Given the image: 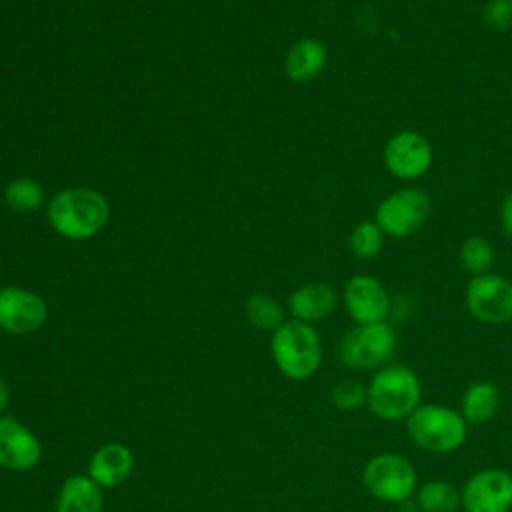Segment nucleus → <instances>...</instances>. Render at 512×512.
I'll return each mask as SVG.
<instances>
[{
	"label": "nucleus",
	"mask_w": 512,
	"mask_h": 512,
	"mask_svg": "<svg viewBox=\"0 0 512 512\" xmlns=\"http://www.w3.org/2000/svg\"><path fill=\"white\" fill-rule=\"evenodd\" d=\"M482 18L488 28L496 32H504L512 24V0H488Z\"/></svg>",
	"instance_id": "393cba45"
},
{
	"label": "nucleus",
	"mask_w": 512,
	"mask_h": 512,
	"mask_svg": "<svg viewBox=\"0 0 512 512\" xmlns=\"http://www.w3.org/2000/svg\"><path fill=\"white\" fill-rule=\"evenodd\" d=\"M500 226H502V232L508 238H512V190L504 194L500 202Z\"/></svg>",
	"instance_id": "a878e982"
},
{
	"label": "nucleus",
	"mask_w": 512,
	"mask_h": 512,
	"mask_svg": "<svg viewBox=\"0 0 512 512\" xmlns=\"http://www.w3.org/2000/svg\"><path fill=\"white\" fill-rule=\"evenodd\" d=\"M432 214L430 196L416 186L398 188L382 198L374 210V222L390 238L416 234Z\"/></svg>",
	"instance_id": "0eeeda50"
},
{
	"label": "nucleus",
	"mask_w": 512,
	"mask_h": 512,
	"mask_svg": "<svg viewBox=\"0 0 512 512\" xmlns=\"http://www.w3.org/2000/svg\"><path fill=\"white\" fill-rule=\"evenodd\" d=\"M330 402L344 412L366 406V386L360 380L344 378L330 388Z\"/></svg>",
	"instance_id": "b1692460"
},
{
	"label": "nucleus",
	"mask_w": 512,
	"mask_h": 512,
	"mask_svg": "<svg viewBox=\"0 0 512 512\" xmlns=\"http://www.w3.org/2000/svg\"><path fill=\"white\" fill-rule=\"evenodd\" d=\"M404 424L410 442L432 454L456 452L468 438V422L460 410L444 404H420Z\"/></svg>",
	"instance_id": "20e7f679"
},
{
	"label": "nucleus",
	"mask_w": 512,
	"mask_h": 512,
	"mask_svg": "<svg viewBox=\"0 0 512 512\" xmlns=\"http://www.w3.org/2000/svg\"><path fill=\"white\" fill-rule=\"evenodd\" d=\"M464 512H512V474L504 468L474 472L460 490Z\"/></svg>",
	"instance_id": "9d476101"
},
{
	"label": "nucleus",
	"mask_w": 512,
	"mask_h": 512,
	"mask_svg": "<svg viewBox=\"0 0 512 512\" xmlns=\"http://www.w3.org/2000/svg\"><path fill=\"white\" fill-rule=\"evenodd\" d=\"M384 240L386 234L382 232V228L374 220H364L352 228L348 246L356 258L372 260L382 252Z\"/></svg>",
	"instance_id": "5701e85b"
},
{
	"label": "nucleus",
	"mask_w": 512,
	"mask_h": 512,
	"mask_svg": "<svg viewBox=\"0 0 512 512\" xmlns=\"http://www.w3.org/2000/svg\"><path fill=\"white\" fill-rule=\"evenodd\" d=\"M464 302L472 318L482 324L502 326L512 322V282L494 272L472 276Z\"/></svg>",
	"instance_id": "6e6552de"
},
{
	"label": "nucleus",
	"mask_w": 512,
	"mask_h": 512,
	"mask_svg": "<svg viewBox=\"0 0 512 512\" xmlns=\"http://www.w3.org/2000/svg\"><path fill=\"white\" fill-rule=\"evenodd\" d=\"M40 438L18 418L0 416V468L8 472L34 470L42 460Z\"/></svg>",
	"instance_id": "ddd939ff"
},
{
	"label": "nucleus",
	"mask_w": 512,
	"mask_h": 512,
	"mask_svg": "<svg viewBox=\"0 0 512 512\" xmlns=\"http://www.w3.org/2000/svg\"><path fill=\"white\" fill-rule=\"evenodd\" d=\"M104 488L88 474L66 476L54 498V512H102Z\"/></svg>",
	"instance_id": "dca6fc26"
},
{
	"label": "nucleus",
	"mask_w": 512,
	"mask_h": 512,
	"mask_svg": "<svg viewBox=\"0 0 512 512\" xmlns=\"http://www.w3.org/2000/svg\"><path fill=\"white\" fill-rule=\"evenodd\" d=\"M414 502L418 512H456L460 504V490L442 478H432L418 484Z\"/></svg>",
	"instance_id": "6ab92c4d"
},
{
	"label": "nucleus",
	"mask_w": 512,
	"mask_h": 512,
	"mask_svg": "<svg viewBox=\"0 0 512 512\" xmlns=\"http://www.w3.org/2000/svg\"><path fill=\"white\" fill-rule=\"evenodd\" d=\"M396 342V330L386 320L354 324L340 340L338 358L350 370H378L394 356Z\"/></svg>",
	"instance_id": "423d86ee"
},
{
	"label": "nucleus",
	"mask_w": 512,
	"mask_h": 512,
	"mask_svg": "<svg viewBox=\"0 0 512 512\" xmlns=\"http://www.w3.org/2000/svg\"><path fill=\"white\" fill-rule=\"evenodd\" d=\"M382 160L394 178L410 182L422 178L430 170L434 150L430 140L418 130H400L388 138Z\"/></svg>",
	"instance_id": "1a4fd4ad"
},
{
	"label": "nucleus",
	"mask_w": 512,
	"mask_h": 512,
	"mask_svg": "<svg viewBox=\"0 0 512 512\" xmlns=\"http://www.w3.org/2000/svg\"><path fill=\"white\" fill-rule=\"evenodd\" d=\"M134 470V452L122 442H106L88 458L86 474L104 490L124 484Z\"/></svg>",
	"instance_id": "4468645a"
},
{
	"label": "nucleus",
	"mask_w": 512,
	"mask_h": 512,
	"mask_svg": "<svg viewBox=\"0 0 512 512\" xmlns=\"http://www.w3.org/2000/svg\"><path fill=\"white\" fill-rule=\"evenodd\" d=\"M458 260L466 272H470L472 276H478V274L490 272V268L494 266V260H496V252H494V246L490 244V240L474 234V236H468L460 244Z\"/></svg>",
	"instance_id": "4be33fe9"
},
{
	"label": "nucleus",
	"mask_w": 512,
	"mask_h": 512,
	"mask_svg": "<svg viewBox=\"0 0 512 512\" xmlns=\"http://www.w3.org/2000/svg\"><path fill=\"white\" fill-rule=\"evenodd\" d=\"M500 408V390L490 380H476L460 396V414L468 424L490 422Z\"/></svg>",
	"instance_id": "a211bd4d"
},
{
	"label": "nucleus",
	"mask_w": 512,
	"mask_h": 512,
	"mask_svg": "<svg viewBox=\"0 0 512 512\" xmlns=\"http://www.w3.org/2000/svg\"><path fill=\"white\" fill-rule=\"evenodd\" d=\"M8 404H10V384H8V380L0 374V416L6 414Z\"/></svg>",
	"instance_id": "bb28decb"
},
{
	"label": "nucleus",
	"mask_w": 512,
	"mask_h": 512,
	"mask_svg": "<svg viewBox=\"0 0 512 512\" xmlns=\"http://www.w3.org/2000/svg\"><path fill=\"white\" fill-rule=\"evenodd\" d=\"M328 62V50L318 38L296 40L284 58V72L292 82H310L318 78Z\"/></svg>",
	"instance_id": "f3484780"
},
{
	"label": "nucleus",
	"mask_w": 512,
	"mask_h": 512,
	"mask_svg": "<svg viewBox=\"0 0 512 512\" xmlns=\"http://www.w3.org/2000/svg\"><path fill=\"white\" fill-rule=\"evenodd\" d=\"M338 306L336 290L326 282H308L298 286L288 298V312L292 320L306 324L328 318Z\"/></svg>",
	"instance_id": "2eb2a0df"
},
{
	"label": "nucleus",
	"mask_w": 512,
	"mask_h": 512,
	"mask_svg": "<svg viewBox=\"0 0 512 512\" xmlns=\"http://www.w3.org/2000/svg\"><path fill=\"white\" fill-rule=\"evenodd\" d=\"M42 200H44L42 186L38 184V180L30 178V176L14 178L4 188V202H6V206L12 208L14 212H20V214L38 210Z\"/></svg>",
	"instance_id": "412c9836"
},
{
	"label": "nucleus",
	"mask_w": 512,
	"mask_h": 512,
	"mask_svg": "<svg viewBox=\"0 0 512 512\" xmlns=\"http://www.w3.org/2000/svg\"><path fill=\"white\" fill-rule=\"evenodd\" d=\"M364 490L378 502L402 504L412 500L418 488L414 464L398 452H380L366 460L360 474Z\"/></svg>",
	"instance_id": "39448f33"
},
{
	"label": "nucleus",
	"mask_w": 512,
	"mask_h": 512,
	"mask_svg": "<svg viewBox=\"0 0 512 512\" xmlns=\"http://www.w3.org/2000/svg\"><path fill=\"white\" fill-rule=\"evenodd\" d=\"M270 354L282 376L304 382L312 378L322 364V338L314 324L284 320L270 336Z\"/></svg>",
	"instance_id": "7ed1b4c3"
},
{
	"label": "nucleus",
	"mask_w": 512,
	"mask_h": 512,
	"mask_svg": "<svg viewBox=\"0 0 512 512\" xmlns=\"http://www.w3.org/2000/svg\"><path fill=\"white\" fill-rule=\"evenodd\" d=\"M422 404V384L408 364H392L374 370L366 386L368 410L384 422H404Z\"/></svg>",
	"instance_id": "f03ea898"
},
{
	"label": "nucleus",
	"mask_w": 512,
	"mask_h": 512,
	"mask_svg": "<svg viewBox=\"0 0 512 512\" xmlns=\"http://www.w3.org/2000/svg\"><path fill=\"white\" fill-rule=\"evenodd\" d=\"M46 216L58 236L66 240H88L106 226L110 206L98 190L72 186L50 198Z\"/></svg>",
	"instance_id": "f257e3e1"
},
{
	"label": "nucleus",
	"mask_w": 512,
	"mask_h": 512,
	"mask_svg": "<svg viewBox=\"0 0 512 512\" xmlns=\"http://www.w3.org/2000/svg\"><path fill=\"white\" fill-rule=\"evenodd\" d=\"M342 302L354 324L384 322L392 308L386 286L370 274L350 276L342 290Z\"/></svg>",
	"instance_id": "f8f14e48"
},
{
	"label": "nucleus",
	"mask_w": 512,
	"mask_h": 512,
	"mask_svg": "<svg viewBox=\"0 0 512 512\" xmlns=\"http://www.w3.org/2000/svg\"><path fill=\"white\" fill-rule=\"evenodd\" d=\"M244 314L248 322L262 332H274L286 320L282 304L274 296L262 292L248 296L244 302Z\"/></svg>",
	"instance_id": "aec40b11"
},
{
	"label": "nucleus",
	"mask_w": 512,
	"mask_h": 512,
	"mask_svg": "<svg viewBox=\"0 0 512 512\" xmlns=\"http://www.w3.org/2000/svg\"><path fill=\"white\" fill-rule=\"evenodd\" d=\"M48 320L46 300L28 288H0V330L10 336H26L40 330Z\"/></svg>",
	"instance_id": "9b49d317"
},
{
	"label": "nucleus",
	"mask_w": 512,
	"mask_h": 512,
	"mask_svg": "<svg viewBox=\"0 0 512 512\" xmlns=\"http://www.w3.org/2000/svg\"><path fill=\"white\" fill-rule=\"evenodd\" d=\"M0 356H2V352H0Z\"/></svg>",
	"instance_id": "cd10ccee"
}]
</instances>
